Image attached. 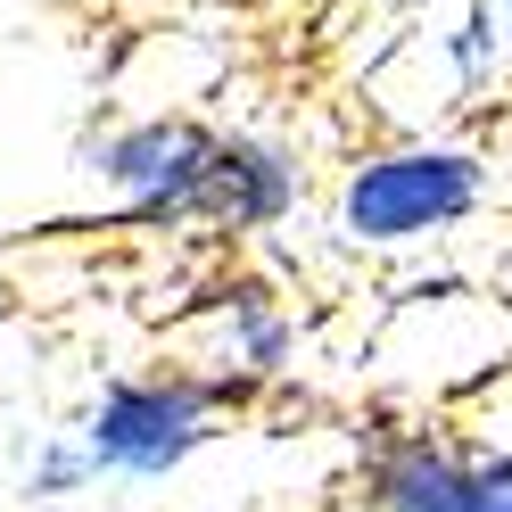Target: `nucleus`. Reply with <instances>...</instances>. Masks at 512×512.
<instances>
[{
  "label": "nucleus",
  "instance_id": "39448f33",
  "mask_svg": "<svg viewBox=\"0 0 512 512\" xmlns=\"http://www.w3.org/2000/svg\"><path fill=\"white\" fill-rule=\"evenodd\" d=\"M298 215H306V149L273 124H223L207 157V190H199V232L256 248L290 232Z\"/></svg>",
  "mask_w": 512,
  "mask_h": 512
},
{
  "label": "nucleus",
  "instance_id": "7ed1b4c3",
  "mask_svg": "<svg viewBox=\"0 0 512 512\" xmlns=\"http://www.w3.org/2000/svg\"><path fill=\"white\" fill-rule=\"evenodd\" d=\"M223 124L199 108H124L83 124L75 174L91 182V199L108 215L141 223V232H199V190Z\"/></svg>",
  "mask_w": 512,
  "mask_h": 512
},
{
  "label": "nucleus",
  "instance_id": "423d86ee",
  "mask_svg": "<svg viewBox=\"0 0 512 512\" xmlns=\"http://www.w3.org/2000/svg\"><path fill=\"white\" fill-rule=\"evenodd\" d=\"M479 446L446 413H397L356 438V512H463Z\"/></svg>",
  "mask_w": 512,
  "mask_h": 512
},
{
  "label": "nucleus",
  "instance_id": "20e7f679",
  "mask_svg": "<svg viewBox=\"0 0 512 512\" xmlns=\"http://www.w3.org/2000/svg\"><path fill=\"white\" fill-rule=\"evenodd\" d=\"M298 347H306V323H298L290 290H281L273 273H256V265H232V273H215L199 290V306H190L182 364H199L223 389V405L248 413V405H265L273 389L298 380Z\"/></svg>",
  "mask_w": 512,
  "mask_h": 512
},
{
  "label": "nucleus",
  "instance_id": "9d476101",
  "mask_svg": "<svg viewBox=\"0 0 512 512\" xmlns=\"http://www.w3.org/2000/svg\"><path fill=\"white\" fill-rule=\"evenodd\" d=\"M496 25H504V67H512V0H496Z\"/></svg>",
  "mask_w": 512,
  "mask_h": 512
},
{
  "label": "nucleus",
  "instance_id": "6e6552de",
  "mask_svg": "<svg viewBox=\"0 0 512 512\" xmlns=\"http://www.w3.org/2000/svg\"><path fill=\"white\" fill-rule=\"evenodd\" d=\"M100 488H108V479H100V463H91V446L75 438V422L34 430V446L17 455V496L25 504H83Z\"/></svg>",
  "mask_w": 512,
  "mask_h": 512
},
{
  "label": "nucleus",
  "instance_id": "f257e3e1",
  "mask_svg": "<svg viewBox=\"0 0 512 512\" xmlns=\"http://www.w3.org/2000/svg\"><path fill=\"white\" fill-rule=\"evenodd\" d=\"M496 207V157L463 133H389L331 174L323 232L347 256H422Z\"/></svg>",
  "mask_w": 512,
  "mask_h": 512
},
{
  "label": "nucleus",
  "instance_id": "1a4fd4ad",
  "mask_svg": "<svg viewBox=\"0 0 512 512\" xmlns=\"http://www.w3.org/2000/svg\"><path fill=\"white\" fill-rule=\"evenodd\" d=\"M463 512H512V446H479V455H471Z\"/></svg>",
  "mask_w": 512,
  "mask_h": 512
},
{
  "label": "nucleus",
  "instance_id": "f03ea898",
  "mask_svg": "<svg viewBox=\"0 0 512 512\" xmlns=\"http://www.w3.org/2000/svg\"><path fill=\"white\" fill-rule=\"evenodd\" d=\"M232 422H240V413L223 405V389L199 364L157 356V364L108 372L100 389L83 397L75 438L91 446L100 479H116V488H166V479H182Z\"/></svg>",
  "mask_w": 512,
  "mask_h": 512
},
{
  "label": "nucleus",
  "instance_id": "0eeeda50",
  "mask_svg": "<svg viewBox=\"0 0 512 512\" xmlns=\"http://www.w3.org/2000/svg\"><path fill=\"white\" fill-rule=\"evenodd\" d=\"M438 67H446V83H455V100H463V108H488L496 91L512 83L496 0H455V17L438 25Z\"/></svg>",
  "mask_w": 512,
  "mask_h": 512
}]
</instances>
